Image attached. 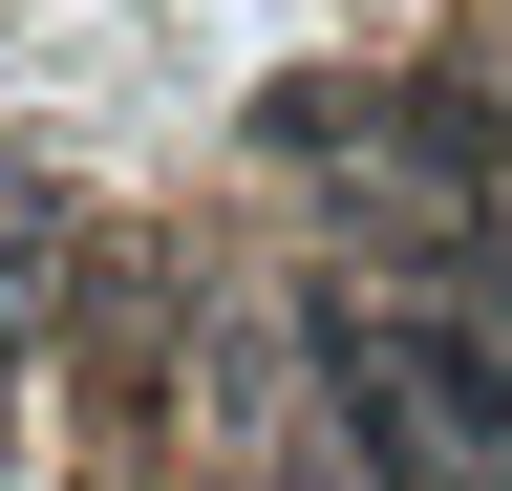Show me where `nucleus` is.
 <instances>
[{"label":"nucleus","mask_w":512,"mask_h":491,"mask_svg":"<svg viewBox=\"0 0 512 491\" xmlns=\"http://www.w3.org/2000/svg\"><path fill=\"white\" fill-rule=\"evenodd\" d=\"M64 278H86V214H64L43 171H0V363H43V321H64Z\"/></svg>","instance_id":"f257e3e1"}]
</instances>
